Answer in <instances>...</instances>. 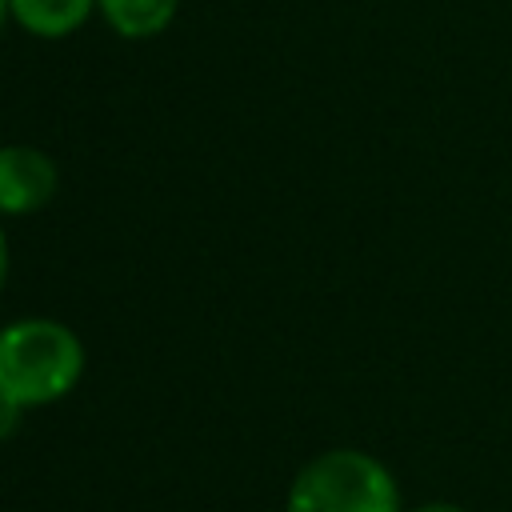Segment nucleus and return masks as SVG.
<instances>
[{"label": "nucleus", "mask_w": 512, "mask_h": 512, "mask_svg": "<svg viewBox=\"0 0 512 512\" xmlns=\"http://www.w3.org/2000/svg\"><path fill=\"white\" fill-rule=\"evenodd\" d=\"M84 376L80 336L48 316H24L0 328V396L28 408L64 400Z\"/></svg>", "instance_id": "f257e3e1"}, {"label": "nucleus", "mask_w": 512, "mask_h": 512, "mask_svg": "<svg viewBox=\"0 0 512 512\" xmlns=\"http://www.w3.org/2000/svg\"><path fill=\"white\" fill-rule=\"evenodd\" d=\"M284 512H404V504L384 460L360 448H328L292 476Z\"/></svg>", "instance_id": "f03ea898"}, {"label": "nucleus", "mask_w": 512, "mask_h": 512, "mask_svg": "<svg viewBox=\"0 0 512 512\" xmlns=\"http://www.w3.org/2000/svg\"><path fill=\"white\" fill-rule=\"evenodd\" d=\"M60 172L44 148L0 144V216H32L56 196Z\"/></svg>", "instance_id": "7ed1b4c3"}, {"label": "nucleus", "mask_w": 512, "mask_h": 512, "mask_svg": "<svg viewBox=\"0 0 512 512\" xmlns=\"http://www.w3.org/2000/svg\"><path fill=\"white\" fill-rule=\"evenodd\" d=\"M8 12L24 32L40 40H60L96 12V0H8Z\"/></svg>", "instance_id": "20e7f679"}, {"label": "nucleus", "mask_w": 512, "mask_h": 512, "mask_svg": "<svg viewBox=\"0 0 512 512\" xmlns=\"http://www.w3.org/2000/svg\"><path fill=\"white\" fill-rule=\"evenodd\" d=\"M96 8H100L104 24L116 36L148 40V36H160L172 24L180 0H96Z\"/></svg>", "instance_id": "39448f33"}, {"label": "nucleus", "mask_w": 512, "mask_h": 512, "mask_svg": "<svg viewBox=\"0 0 512 512\" xmlns=\"http://www.w3.org/2000/svg\"><path fill=\"white\" fill-rule=\"evenodd\" d=\"M20 416H24V408H20V404H12V400H4V396H0V440H4V436H12V432H16V424H20Z\"/></svg>", "instance_id": "423d86ee"}, {"label": "nucleus", "mask_w": 512, "mask_h": 512, "mask_svg": "<svg viewBox=\"0 0 512 512\" xmlns=\"http://www.w3.org/2000/svg\"><path fill=\"white\" fill-rule=\"evenodd\" d=\"M408 512H468V508H460V504H452V500H428V504H416V508H408Z\"/></svg>", "instance_id": "0eeeda50"}, {"label": "nucleus", "mask_w": 512, "mask_h": 512, "mask_svg": "<svg viewBox=\"0 0 512 512\" xmlns=\"http://www.w3.org/2000/svg\"><path fill=\"white\" fill-rule=\"evenodd\" d=\"M8 284V236H4V224H0V292Z\"/></svg>", "instance_id": "6e6552de"}, {"label": "nucleus", "mask_w": 512, "mask_h": 512, "mask_svg": "<svg viewBox=\"0 0 512 512\" xmlns=\"http://www.w3.org/2000/svg\"><path fill=\"white\" fill-rule=\"evenodd\" d=\"M4 20H12V12H8V0H0V28H4Z\"/></svg>", "instance_id": "1a4fd4ad"}]
</instances>
